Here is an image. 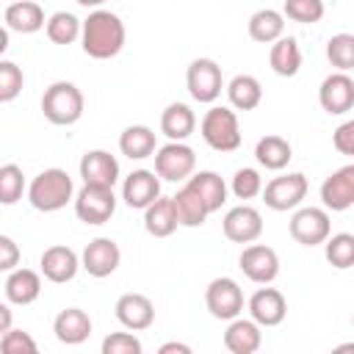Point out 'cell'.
<instances>
[{"instance_id": "1", "label": "cell", "mask_w": 354, "mask_h": 354, "mask_svg": "<svg viewBox=\"0 0 354 354\" xmlns=\"http://www.w3.org/2000/svg\"><path fill=\"white\" fill-rule=\"evenodd\" d=\"M127 39L124 22L119 14L105 11V8H94L86 19H83V33H80V47L88 58L97 61H108L113 55L122 53Z\"/></svg>"}, {"instance_id": "2", "label": "cell", "mask_w": 354, "mask_h": 354, "mask_svg": "<svg viewBox=\"0 0 354 354\" xmlns=\"http://www.w3.org/2000/svg\"><path fill=\"white\" fill-rule=\"evenodd\" d=\"M28 202L39 213H55V210L66 207L69 202H75V183L58 166L44 169V171H39L30 180V185H28Z\"/></svg>"}, {"instance_id": "3", "label": "cell", "mask_w": 354, "mask_h": 354, "mask_svg": "<svg viewBox=\"0 0 354 354\" xmlns=\"http://www.w3.org/2000/svg\"><path fill=\"white\" fill-rule=\"evenodd\" d=\"M83 108H86V100H83V91L69 83V80H55L53 86L44 88V97H41V113L50 124H58V127H69L75 124L80 116H83Z\"/></svg>"}, {"instance_id": "4", "label": "cell", "mask_w": 354, "mask_h": 354, "mask_svg": "<svg viewBox=\"0 0 354 354\" xmlns=\"http://www.w3.org/2000/svg\"><path fill=\"white\" fill-rule=\"evenodd\" d=\"M199 133H202L205 144L216 152H235L241 147V124H238L235 111L227 105H213L202 116Z\"/></svg>"}, {"instance_id": "5", "label": "cell", "mask_w": 354, "mask_h": 354, "mask_svg": "<svg viewBox=\"0 0 354 354\" xmlns=\"http://www.w3.org/2000/svg\"><path fill=\"white\" fill-rule=\"evenodd\" d=\"M185 86H188V94L205 105L216 102L221 97V88H227L221 66L213 58H194L185 72Z\"/></svg>"}, {"instance_id": "6", "label": "cell", "mask_w": 354, "mask_h": 354, "mask_svg": "<svg viewBox=\"0 0 354 354\" xmlns=\"http://www.w3.org/2000/svg\"><path fill=\"white\" fill-rule=\"evenodd\" d=\"M75 213L83 224H105L116 213V194L108 185L83 183V188L75 194Z\"/></svg>"}, {"instance_id": "7", "label": "cell", "mask_w": 354, "mask_h": 354, "mask_svg": "<svg viewBox=\"0 0 354 354\" xmlns=\"http://www.w3.org/2000/svg\"><path fill=\"white\" fill-rule=\"evenodd\" d=\"M152 158H155V171L160 174V180L169 183H183L196 171V152L185 141H169L158 147Z\"/></svg>"}, {"instance_id": "8", "label": "cell", "mask_w": 354, "mask_h": 354, "mask_svg": "<svg viewBox=\"0 0 354 354\" xmlns=\"http://www.w3.org/2000/svg\"><path fill=\"white\" fill-rule=\"evenodd\" d=\"M307 177L301 171H290V174H282V177H274L266 183L263 188V202L266 207L277 210V213H285V210H296L304 196H307Z\"/></svg>"}, {"instance_id": "9", "label": "cell", "mask_w": 354, "mask_h": 354, "mask_svg": "<svg viewBox=\"0 0 354 354\" xmlns=\"http://www.w3.org/2000/svg\"><path fill=\"white\" fill-rule=\"evenodd\" d=\"M290 238L301 246H321L332 235V218L326 207H299L290 216Z\"/></svg>"}, {"instance_id": "10", "label": "cell", "mask_w": 354, "mask_h": 354, "mask_svg": "<svg viewBox=\"0 0 354 354\" xmlns=\"http://www.w3.org/2000/svg\"><path fill=\"white\" fill-rule=\"evenodd\" d=\"M207 313L218 321H232L243 313V290L232 277H216L205 290Z\"/></svg>"}, {"instance_id": "11", "label": "cell", "mask_w": 354, "mask_h": 354, "mask_svg": "<svg viewBox=\"0 0 354 354\" xmlns=\"http://www.w3.org/2000/svg\"><path fill=\"white\" fill-rule=\"evenodd\" d=\"M238 266H241L243 277L257 282V285H271L279 277V254L266 243L243 246V252L238 257Z\"/></svg>"}, {"instance_id": "12", "label": "cell", "mask_w": 354, "mask_h": 354, "mask_svg": "<svg viewBox=\"0 0 354 354\" xmlns=\"http://www.w3.org/2000/svg\"><path fill=\"white\" fill-rule=\"evenodd\" d=\"M224 238L232 243H254L263 235V216L252 205H235L221 221Z\"/></svg>"}, {"instance_id": "13", "label": "cell", "mask_w": 354, "mask_h": 354, "mask_svg": "<svg viewBox=\"0 0 354 354\" xmlns=\"http://www.w3.org/2000/svg\"><path fill=\"white\" fill-rule=\"evenodd\" d=\"M80 263H83V271L94 279H102V277H111L119 263H122V249L113 238H94L86 243L83 254H80Z\"/></svg>"}, {"instance_id": "14", "label": "cell", "mask_w": 354, "mask_h": 354, "mask_svg": "<svg viewBox=\"0 0 354 354\" xmlns=\"http://www.w3.org/2000/svg\"><path fill=\"white\" fill-rule=\"evenodd\" d=\"M83 268L80 257L75 249L64 246V243H53L41 252L39 257V271L44 274L47 282H55V285H64V282H72L75 274Z\"/></svg>"}, {"instance_id": "15", "label": "cell", "mask_w": 354, "mask_h": 354, "mask_svg": "<svg viewBox=\"0 0 354 354\" xmlns=\"http://www.w3.org/2000/svg\"><path fill=\"white\" fill-rule=\"evenodd\" d=\"M318 102L329 116H340L354 108V77L348 72H332L321 80Z\"/></svg>"}, {"instance_id": "16", "label": "cell", "mask_w": 354, "mask_h": 354, "mask_svg": "<svg viewBox=\"0 0 354 354\" xmlns=\"http://www.w3.org/2000/svg\"><path fill=\"white\" fill-rule=\"evenodd\" d=\"M321 202L332 213H343L354 205V163L340 166L321 183Z\"/></svg>"}, {"instance_id": "17", "label": "cell", "mask_w": 354, "mask_h": 354, "mask_svg": "<svg viewBox=\"0 0 354 354\" xmlns=\"http://www.w3.org/2000/svg\"><path fill=\"white\" fill-rule=\"evenodd\" d=\"M160 196V174L149 169H136L122 183V199L127 207L144 210Z\"/></svg>"}, {"instance_id": "18", "label": "cell", "mask_w": 354, "mask_h": 354, "mask_svg": "<svg viewBox=\"0 0 354 354\" xmlns=\"http://www.w3.org/2000/svg\"><path fill=\"white\" fill-rule=\"evenodd\" d=\"M246 310H249V315H252L260 326H279V324L285 321V315H288V301H285L282 290L263 285V288H257V290L249 296Z\"/></svg>"}, {"instance_id": "19", "label": "cell", "mask_w": 354, "mask_h": 354, "mask_svg": "<svg viewBox=\"0 0 354 354\" xmlns=\"http://www.w3.org/2000/svg\"><path fill=\"white\" fill-rule=\"evenodd\" d=\"M116 321L124 326V329H133V332H144L155 324V304L149 296L144 293H122L116 299Z\"/></svg>"}, {"instance_id": "20", "label": "cell", "mask_w": 354, "mask_h": 354, "mask_svg": "<svg viewBox=\"0 0 354 354\" xmlns=\"http://www.w3.org/2000/svg\"><path fill=\"white\" fill-rule=\"evenodd\" d=\"M80 177L83 183L113 188L119 183V160L105 149H88L80 158Z\"/></svg>"}, {"instance_id": "21", "label": "cell", "mask_w": 354, "mask_h": 354, "mask_svg": "<svg viewBox=\"0 0 354 354\" xmlns=\"http://www.w3.org/2000/svg\"><path fill=\"white\" fill-rule=\"evenodd\" d=\"M41 277L44 274H39L33 268H14V271H8L6 282H3L6 301L19 304V307L33 304L39 299V293H41Z\"/></svg>"}, {"instance_id": "22", "label": "cell", "mask_w": 354, "mask_h": 354, "mask_svg": "<svg viewBox=\"0 0 354 354\" xmlns=\"http://www.w3.org/2000/svg\"><path fill=\"white\" fill-rule=\"evenodd\" d=\"M3 22L14 33H36V30H41L47 25L44 8L39 3H33V0H14V3H8L6 11H3Z\"/></svg>"}, {"instance_id": "23", "label": "cell", "mask_w": 354, "mask_h": 354, "mask_svg": "<svg viewBox=\"0 0 354 354\" xmlns=\"http://www.w3.org/2000/svg\"><path fill=\"white\" fill-rule=\"evenodd\" d=\"M53 332H55V337H58L61 343H66V346H80V343L91 335V318H88V313L80 310V307H66V310H61V313L55 315Z\"/></svg>"}, {"instance_id": "24", "label": "cell", "mask_w": 354, "mask_h": 354, "mask_svg": "<svg viewBox=\"0 0 354 354\" xmlns=\"http://www.w3.org/2000/svg\"><path fill=\"white\" fill-rule=\"evenodd\" d=\"M263 343V332L260 324L254 318H232L227 332H224V346L232 354H254Z\"/></svg>"}, {"instance_id": "25", "label": "cell", "mask_w": 354, "mask_h": 354, "mask_svg": "<svg viewBox=\"0 0 354 354\" xmlns=\"http://www.w3.org/2000/svg\"><path fill=\"white\" fill-rule=\"evenodd\" d=\"M180 227L174 196H158L149 207H144V230L152 238H169Z\"/></svg>"}, {"instance_id": "26", "label": "cell", "mask_w": 354, "mask_h": 354, "mask_svg": "<svg viewBox=\"0 0 354 354\" xmlns=\"http://www.w3.org/2000/svg\"><path fill=\"white\" fill-rule=\"evenodd\" d=\"M196 130V116L185 102H169L160 113V133L169 141H185Z\"/></svg>"}, {"instance_id": "27", "label": "cell", "mask_w": 354, "mask_h": 354, "mask_svg": "<svg viewBox=\"0 0 354 354\" xmlns=\"http://www.w3.org/2000/svg\"><path fill=\"white\" fill-rule=\"evenodd\" d=\"M293 158V147L288 138L282 136H263L257 144H254V160L268 169V171H282Z\"/></svg>"}, {"instance_id": "28", "label": "cell", "mask_w": 354, "mask_h": 354, "mask_svg": "<svg viewBox=\"0 0 354 354\" xmlns=\"http://www.w3.org/2000/svg\"><path fill=\"white\" fill-rule=\"evenodd\" d=\"M268 64L274 69V75L279 77H293L299 75L301 69V50H299V41L293 36H279L271 50H268Z\"/></svg>"}, {"instance_id": "29", "label": "cell", "mask_w": 354, "mask_h": 354, "mask_svg": "<svg viewBox=\"0 0 354 354\" xmlns=\"http://www.w3.org/2000/svg\"><path fill=\"white\" fill-rule=\"evenodd\" d=\"M119 149L130 160H144V158H152L158 152V141L147 124H130L119 136Z\"/></svg>"}, {"instance_id": "30", "label": "cell", "mask_w": 354, "mask_h": 354, "mask_svg": "<svg viewBox=\"0 0 354 354\" xmlns=\"http://www.w3.org/2000/svg\"><path fill=\"white\" fill-rule=\"evenodd\" d=\"M249 36L257 44H274L285 36V14L277 8H260L249 17Z\"/></svg>"}, {"instance_id": "31", "label": "cell", "mask_w": 354, "mask_h": 354, "mask_svg": "<svg viewBox=\"0 0 354 354\" xmlns=\"http://www.w3.org/2000/svg\"><path fill=\"white\" fill-rule=\"evenodd\" d=\"M185 183L205 199V205H207L210 213L221 210V205L227 202V183H224L221 174H216V171H210V169H205V171H194Z\"/></svg>"}, {"instance_id": "32", "label": "cell", "mask_w": 354, "mask_h": 354, "mask_svg": "<svg viewBox=\"0 0 354 354\" xmlns=\"http://www.w3.org/2000/svg\"><path fill=\"white\" fill-rule=\"evenodd\" d=\"M227 97L235 111H254L263 102V86L254 75H235L227 83Z\"/></svg>"}, {"instance_id": "33", "label": "cell", "mask_w": 354, "mask_h": 354, "mask_svg": "<svg viewBox=\"0 0 354 354\" xmlns=\"http://www.w3.org/2000/svg\"><path fill=\"white\" fill-rule=\"evenodd\" d=\"M174 207H177V218H180V227H202L205 218L210 216L205 199L185 183L177 194H174Z\"/></svg>"}, {"instance_id": "34", "label": "cell", "mask_w": 354, "mask_h": 354, "mask_svg": "<svg viewBox=\"0 0 354 354\" xmlns=\"http://www.w3.org/2000/svg\"><path fill=\"white\" fill-rule=\"evenodd\" d=\"M44 33L53 44H72L80 39L83 33V19H77L75 14L69 11H55L47 17V25H44Z\"/></svg>"}, {"instance_id": "35", "label": "cell", "mask_w": 354, "mask_h": 354, "mask_svg": "<svg viewBox=\"0 0 354 354\" xmlns=\"http://www.w3.org/2000/svg\"><path fill=\"white\" fill-rule=\"evenodd\" d=\"M324 257L332 268L337 271H346L354 266V235L351 232H337V235H329L324 241Z\"/></svg>"}, {"instance_id": "36", "label": "cell", "mask_w": 354, "mask_h": 354, "mask_svg": "<svg viewBox=\"0 0 354 354\" xmlns=\"http://www.w3.org/2000/svg\"><path fill=\"white\" fill-rule=\"evenodd\" d=\"M326 58L337 72L354 69V33H335L326 41Z\"/></svg>"}, {"instance_id": "37", "label": "cell", "mask_w": 354, "mask_h": 354, "mask_svg": "<svg viewBox=\"0 0 354 354\" xmlns=\"http://www.w3.org/2000/svg\"><path fill=\"white\" fill-rule=\"evenodd\" d=\"M282 14H285L288 19H293V22L315 25V22L324 19L326 6H324V0H285Z\"/></svg>"}, {"instance_id": "38", "label": "cell", "mask_w": 354, "mask_h": 354, "mask_svg": "<svg viewBox=\"0 0 354 354\" xmlns=\"http://www.w3.org/2000/svg\"><path fill=\"white\" fill-rule=\"evenodd\" d=\"M25 194V174L17 163H6L0 166V202L3 205H14L19 202Z\"/></svg>"}, {"instance_id": "39", "label": "cell", "mask_w": 354, "mask_h": 354, "mask_svg": "<svg viewBox=\"0 0 354 354\" xmlns=\"http://www.w3.org/2000/svg\"><path fill=\"white\" fill-rule=\"evenodd\" d=\"M263 177H260V171L257 169H252V166H243V169H238L235 174H232V183H230V191L235 194V199H254V196H260L263 194Z\"/></svg>"}, {"instance_id": "40", "label": "cell", "mask_w": 354, "mask_h": 354, "mask_svg": "<svg viewBox=\"0 0 354 354\" xmlns=\"http://www.w3.org/2000/svg\"><path fill=\"white\" fill-rule=\"evenodd\" d=\"M22 83H25L22 69L14 61L3 58L0 61V102H11L22 91Z\"/></svg>"}, {"instance_id": "41", "label": "cell", "mask_w": 354, "mask_h": 354, "mask_svg": "<svg viewBox=\"0 0 354 354\" xmlns=\"http://www.w3.org/2000/svg\"><path fill=\"white\" fill-rule=\"evenodd\" d=\"M0 351L3 354H36L39 343L22 329H8L0 335Z\"/></svg>"}, {"instance_id": "42", "label": "cell", "mask_w": 354, "mask_h": 354, "mask_svg": "<svg viewBox=\"0 0 354 354\" xmlns=\"http://www.w3.org/2000/svg\"><path fill=\"white\" fill-rule=\"evenodd\" d=\"M102 354H141V340L130 332H111L105 340H102Z\"/></svg>"}, {"instance_id": "43", "label": "cell", "mask_w": 354, "mask_h": 354, "mask_svg": "<svg viewBox=\"0 0 354 354\" xmlns=\"http://www.w3.org/2000/svg\"><path fill=\"white\" fill-rule=\"evenodd\" d=\"M332 144L340 155H351L354 158V119L337 124V130L332 133Z\"/></svg>"}, {"instance_id": "44", "label": "cell", "mask_w": 354, "mask_h": 354, "mask_svg": "<svg viewBox=\"0 0 354 354\" xmlns=\"http://www.w3.org/2000/svg\"><path fill=\"white\" fill-rule=\"evenodd\" d=\"M19 266V246L14 243L11 235H0V268L14 271Z\"/></svg>"}, {"instance_id": "45", "label": "cell", "mask_w": 354, "mask_h": 354, "mask_svg": "<svg viewBox=\"0 0 354 354\" xmlns=\"http://www.w3.org/2000/svg\"><path fill=\"white\" fill-rule=\"evenodd\" d=\"M160 354H191V346L188 343H177V340H169L158 348Z\"/></svg>"}, {"instance_id": "46", "label": "cell", "mask_w": 354, "mask_h": 354, "mask_svg": "<svg viewBox=\"0 0 354 354\" xmlns=\"http://www.w3.org/2000/svg\"><path fill=\"white\" fill-rule=\"evenodd\" d=\"M11 304V301H8ZM8 304H0V335L11 329V307Z\"/></svg>"}, {"instance_id": "47", "label": "cell", "mask_w": 354, "mask_h": 354, "mask_svg": "<svg viewBox=\"0 0 354 354\" xmlns=\"http://www.w3.org/2000/svg\"><path fill=\"white\" fill-rule=\"evenodd\" d=\"M77 6H86V8H100L105 0H75Z\"/></svg>"}, {"instance_id": "48", "label": "cell", "mask_w": 354, "mask_h": 354, "mask_svg": "<svg viewBox=\"0 0 354 354\" xmlns=\"http://www.w3.org/2000/svg\"><path fill=\"white\" fill-rule=\"evenodd\" d=\"M337 351H354V343H340Z\"/></svg>"}, {"instance_id": "49", "label": "cell", "mask_w": 354, "mask_h": 354, "mask_svg": "<svg viewBox=\"0 0 354 354\" xmlns=\"http://www.w3.org/2000/svg\"><path fill=\"white\" fill-rule=\"evenodd\" d=\"M351 324H354V318H351Z\"/></svg>"}]
</instances>
